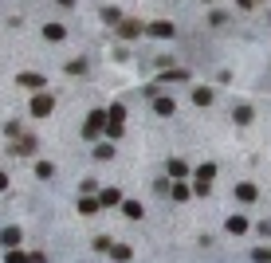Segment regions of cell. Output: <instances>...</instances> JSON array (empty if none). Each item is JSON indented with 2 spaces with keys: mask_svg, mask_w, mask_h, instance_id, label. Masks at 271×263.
I'll list each match as a JSON object with an SVG mask.
<instances>
[{
  "mask_svg": "<svg viewBox=\"0 0 271 263\" xmlns=\"http://www.w3.org/2000/svg\"><path fill=\"white\" fill-rule=\"evenodd\" d=\"M212 177H216V165H200V169H196V192H209Z\"/></svg>",
  "mask_w": 271,
  "mask_h": 263,
  "instance_id": "1",
  "label": "cell"
},
{
  "mask_svg": "<svg viewBox=\"0 0 271 263\" xmlns=\"http://www.w3.org/2000/svg\"><path fill=\"white\" fill-rule=\"evenodd\" d=\"M51 106H55V98H51V94H40V98L31 103V114H36V118H44L47 110H51Z\"/></svg>",
  "mask_w": 271,
  "mask_h": 263,
  "instance_id": "2",
  "label": "cell"
},
{
  "mask_svg": "<svg viewBox=\"0 0 271 263\" xmlns=\"http://www.w3.org/2000/svg\"><path fill=\"white\" fill-rule=\"evenodd\" d=\"M20 87H28V90H40V87H44V75H20Z\"/></svg>",
  "mask_w": 271,
  "mask_h": 263,
  "instance_id": "3",
  "label": "cell"
},
{
  "mask_svg": "<svg viewBox=\"0 0 271 263\" xmlns=\"http://www.w3.org/2000/svg\"><path fill=\"white\" fill-rule=\"evenodd\" d=\"M0 244H4V248H16V244H20V228H4V232H0Z\"/></svg>",
  "mask_w": 271,
  "mask_h": 263,
  "instance_id": "4",
  "label": "cell"
},
{
  "mask_svg": "<svg viewBox=\"0 0 271 263\" xmlns=\"http://www.w3.org/2000/svg\"><path fill=\"white\" fill-rule=\"evenodd\" d=\"M118 201H122V192H118V189H106L103 196H98V208H110V205H118Z\"/></svg>",
  "mask_w": 271,
  "mask_h": 263,
  "instance_id": "5",
  "label": "cell"
},
{
  "mask_svg": "<svg viewBox=\"0 0 271 263\" xmlns=\"http://www.w3.org/2000/svg\"><path fill=\"white\" fill-rule=\"evenodd\" d=\"M16 153H20V157H24V153H36V138H20V142H16Z\"/></svg>",
  "mask_w": 271,
  "mask_h": 263,
  "instance_id": "6",
  "label": "cell"
},
{
  "mask_svg": "<svg viewBox=\"0 0 271 263\" xmlns=\"http://www.w3.org/2000/svg\"><path fill=\"white\" fill-rule=\"evenodd\" d=\"M228 232H232V236H244V232H248V220H244V216H232V220H228Z\"/></svg>",
  "mask_w": 271,
  "mask_h": 263,
  "instance_id": "7",
  "label": "cell"
},
{
  "mask_svg": "<svg viewBox=\"0 0 271 263\" xmlns=\"http://www.w3.org/2000/svg\"><path fill=\"white\" fill-rule=\"evenodd\" d=\"M236 196H240V201H256V185H236Z\"/></svg>",
  "mask_w": 271,
  "mask_h": 263,
  "instance_id": "8",
  "label": "cell"
},
{
  "mask_svg": "<svg viewBox=\"0 0 271 263\" xmlns=\"http://www.w3.org/2000/svg\"><path fill=\"white\" fill-rule=\"evenodd\" d=\"M169 173L181 181V177H189V165H185V161H169Z\"/></svg>",
  "mask_w": 271,
  "mask_h": 263,
  "instance_id": "9",
  "label": "cell"
},
{
  "mask_svg": "<svg viewBox=\"0 0 271 263\" xmlns=\"http://www.w3.org/2000/svg\"><path fill=\"white\" fill-rule=\"evenodd\" d=\"M122 212H126L130 220H138V216H142V205H138V201H126V205H122Z\"/></svg>",
  "mask_w": 271,
  "mask_h": 263,
  "instance_id": "10",
  "label": "cell"
},
{
  "mask_svg": "<svg viewBox=\"0 0 271 263\" xmlns=\"http://www.w3.org/2000/svg\"><path fill=\"white\" fill-rule=\"evenodd\" d=\"M193 98H196L200 106H209V103H212V90H209V87H196V94H193Z\"/></svg>",
  "mask_w": 271,
  "mask_h": 263,
  "instance_id": "11",
  "label": "cell"
},
{
  "mask_svg": "<svg viewBox=\"0 0 271 263\" xmlns=\"http://www.w3.org/2000/svg\"><path fill=\"white\" fill-rule=\"evenodd\" d=\"M79 212H87V216H94V212H98V201H90V196H83V205H79Z\"/></svg>",
  "mask_w": 271,
  "mask_h": 263,
  "instance_id": "12",
  "label": "cell"
},
{
  "mask_svg": "<svg viewBox=\"0 0 271 263\" xmlns=\"http://www.w3.org/2000/svg\"><path fill=\"white\" fill-rule=\"evenodd\" d=\"M44 36H47V40H63V24H47Z\"/></svg>",
  "mask_w": 271,
  "mask_h": 263,
  "instance_id": "13",
  "label": "cell"
},
{
  "mask_svg": "<svg viewBox=\"0 0 271 263\" xmlns=\"http://www.w3.org/2000/svg\"><path fill=\"white\" fill-rule=\"evenodd\" d=\"M252 259H256V263H271V248H256V251H252Z\"/></svg>",
  "mask_w": 271,
  "mask_h": 263,
  "instance_id": "14",
  "label": "cell"
},
{
  "mask_svg": "<svg viewBox=\"0 0 271 263\" xmlns=\"http://www.w3.org/2000/svg\"><path fill=\"white\" fill-rule=\"evenodd\" d=\"M98 126H103V114H90V122H87V130H83V134H98Z\"/></svg>",
  "mask_w": 271,
  "mask_h": 263,
  "instance_id": "15",
  "label": "cell"
},
{
  "mask_svg": "<svg viewBox=\"0 0 271 263\" xmlns=\"http://www.w3.org/2000/svg\"><path fill=\"white\" fill-rule=\"evenodd\" d=\"M153 36H173V24H150Z\"/></svg>",
  "mask_w": 271,
  "mask_h": 263,
  "instance_id": "16",
  "label": "cell"
},
{
  "mask_svg": "<svg viewBox=\"0 0 271 263\" xmlns=\"http://www.w3.org/2000/svg\"><path fill=\"white\" fill-rule=\"evenodd\" d=\"M36 173H40V177H51V173H55V165H51V161H40V165H36Z\"/></svg>",
  "mask_w": 271,
  "mask_h": 263,
  "instance_id": "17",
  "label": "cell"
},
{
  "mask_svg": "<svg viewBox=\"0 0 271 263\" xmlns=\"http://www.w3.org/2000/svg\"><path fill=\"white\" fill-rule=\"evenodd\" d=\"M138 31H142V24H134V20H126V24H122V36H138Z\"/></svg>",
  "mask_w": 271,
  "mask_h": 263,
  "instance_id": "18",
  "label": "cell"
},
{
  "mask_svg": "<svg viewBox=\"0 0 271 263\" xmlns=\"http://www.w3.org/2000/svg\"><path fill=\"white\" fill-rule=\"evenodd\" d=\"M110 255H114V259H130V248H126V244H118V248H110Z\"/></svg>",
  "mask_w": 271,
  "mask_h": 263,
  "instance_id": "19",
  "label": "cell"
},
{
  "mask_svg": "<svg viewBox=\"0 0 271 263\" xmlns=\"http://www.w3.org/2000/svg\"><path fill=\"white\" fill-rule=\"evenodd\" d=\"M8 263H28V255H24V251H16V248H12V251H8Z\"/></svg>",
  "mask_w": 271,
  "mask_h": 263,
  "instance_id": "20",
  "label": "cell"
},
{
  "mask_svg": "<svg viewBox=\"0 0 271 263\" xmlns=\"http://www.w3.org/2000/svg\"><path fill=\"white\" fill-rule=\"evenodd\" d=\"M0 189H8V177H4V173H0Z\"/></svg>",
  "mask_w": 271,
  "mask_h": 263,
  "instance_id": "21",
  "label": "cell"
},
{
  "mask_svg": "<svg viewBox=\"0 0 271 263\" xmlns=\"http://www.w3.org/2000/svg\"><path fill=\"white\" fill-rule=\"evenodd\" d=\"M240 4H244V8H252V4H256V0H240Z\"/></svg>",
  "mask_w": 271,
  "mask_h": 263,
  "instance_id": "22",
  "label": "cell"
}]
</instances>
